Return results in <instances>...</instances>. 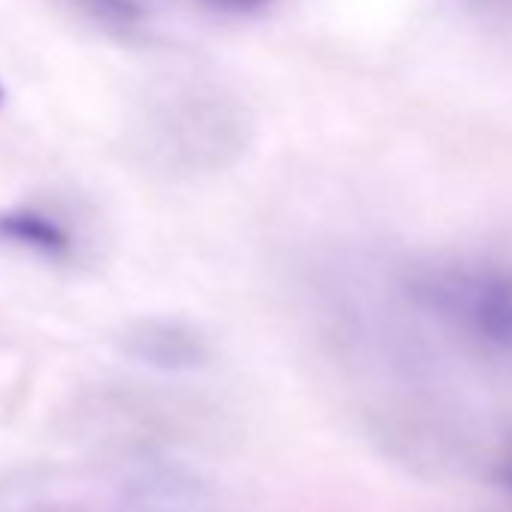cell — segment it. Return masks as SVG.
Listing matches in <instances>:
<instances>
[{
  "label": "cell",
  "mask_w": 512,
  "mask_h": 512,
  "mask_svg": "<svg viewBox=\"0 0 512 512\" xmlns=\"http://www.w3.org/2000/svg\"><path fill=\"white\" fill-rule=\"evenodd\" d=\"M130 350L160 368H193L205 359L202 341L181 329V326H169V323H154L136 332V338L130 341Z\"/></svg>",
  "instance_id": "3957f363"
},
{
  "label": "cell",
  "mask_w": 512,
  "mask_h": 512,
  "mask_svg": "<svg viewBox=\"0 0 512 512\" xmlns=\"http://www.w3.org/2000/svg\"><path fill=\"white\" fill-rule=\"evenodd\" d=\"M211 4H220V7H235V10H241V7L263 4V0H211Z\"/></svg>",
  "instance_id": "8992f818"
},
{
  "label": "cell",
  "mask_w": 512,
  "mask_h": 512,
  "mask_svg": "<svg viewBox=\"0 0 512 512\" xmlns=\"http://www.w3.org/2000/svg\"><path fill=\"white\" fill-rule=\"evenodd\" d=\"M413 293L479 344L512 353V269L443 263L419 272Z\"/></svg>",
  "instance_id": "6da1fadb"
},
{
  "label": "cell",
  "mask_w": 512,
  "mask_h": 512,
  "mask_svg": "<svg viewBox=\"0 0 512 512\" xmlns=\"http://www.w3.org/2000/svg\"><path fill=\"white\" fill-rule=\"evenodd\" d=\"M0 235L25 244L31 250H40L46 256H64L70 250V232L49 214L22 208V211H10L0 217Z\"/></svg>",
  "instance_id": "277c9868"
},
{
  "label": "cell",
  "mask_w": 512,
  "mask_h": 512,
  "mask_svg": "<svg viewBox=\"0 0 512 512\" xmlns=\"http://www.w3.org/2000/svg\"><path fill=\"white\" fill-rule=\"evenodd\" d=\"M79 4L91 10L97 19L112 22V25H133L145 13L142 0H79Z\"/></svg>",
  "instance_id": "5b68a950"
},
{
  "label": "cell",
  "mask_w": 512,
  "mask_h": 512,
  "mask_svg": "<svg viewBox=\"0 0 512 512\" xmlns=\"http://www.w3.org/2000/svg\"><path fill=\"white\" fill-rule=\"evenodd\" d=\"M109 512H232V506L190 470L148 467L121 485Z\"/></svg>",
  "instance_id": "7a4b0ae2"
},
{
  "label": "cell",
  "mask_w": 512,
  "mask_h": 512,
  "mask_svg": "<svg viewBox=\"0 0 512 512\" xmlns=\"http://www.w3.org/2000/svg\"><path fill=\"white\" fill-rule=\"evenodd\" d=\"M0 97H4V91H0Z\"/></svg>",
  "instance_id": "52a82bcc"
}]
</instances>
